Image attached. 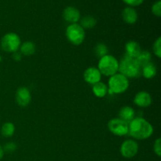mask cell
I'll return each instance as SVG.
<instances>
[{
    "instance_id": "1",
    "label": "cell",
    "mask_w": 161,
    "mask_h": 161,
    "mask_svg": "<svg viewBox=\"0 0 161 161\" xmlns=\"http://www.w3.org/2000/svg\"><path fill=\"white\" fill-rule=\"evenodd\" d=\"M153 134L152 124L142 117H135L129 123V132L132 138L137 140H145L150 138Z\"/></svg>"
},
{
    "instance_id": "2",
    "label": "cell",
    "mask_w": 161,
    "mask_h": 161,
    "mask_svg": "<svg viewBox=\"0 0 161 161\" xmlns=\"http://www.w3.org/2000/svg\"><path fill=\"white\" fill-rule=\"evenodd\" d=\"M142 68L137 61L136 58L124 56L119 62V73L127 78H136L141 75Z\"/></svg>"
},
{
    "instance_id": "3",
    "label": "cell",
    "mask_w": 161,
    "mask_h": 161,
    "mask_svg": "<svg viewBox=\"0 0 161 161\" xmlns=\"http://www.w3.org/2000/svg\"><path fill=\"white\" fill-rule=\"evenodd\" d=\"M128 78L120 73L110 76L108 82V93L109 94H119L124 93L129 87Z\"/></svg>"
},
{
    "instance_id": "4",
    "label": "cell",
    "mask_w": 161,
    "mask_h": 161,
    "mask_svg": "<svg viewBox=\"0 0 161 161\" xmlns=\"http://www.w3.org/2000/svg\"><path fill=\"white\" fill-rule=\"evenodd\" d=\"M97 69L102 75L110 77L119 71V61L113 55L107 54L99 59Z\"/></svg>"
},
{
    "instance_id": "5",
    "label": "cell",
    "mask_w": 161,
    "mask_h": 161,
    "mask_svg": "<svg viewBox=\"0 0 161 161\" xmlns=\"http://www.w3.org/2000/svg\"><path fill=\"white\" fill-rule=\"evenodd\" d=\"M65 36L69 42L75 46H80L86 37L85 29L80 24H70L65 30Z\"/></svg>"
},
{
    "instance_id": "6",
    "label": "cell",
    "mask_w": 161,
    "mask_h": 161,
    "mask_svg": "<svg viewBox=\"0 0 161 161\" xmlns=\"http://www.w3.org/2000/svg\"><path fill=\"white\" fill-rule=\"evenodd\" d=\"M21 44L20 38L17 33L9 32L3 36L0 46L3 51L7 53H14L18 51Z\"/></svg>"
},
{
    "instance_id": "7",
    "label": "cell",
    "mask_w": 161,
    "mask_h": 161,
    "mask_svg": "<svg viewBox=\"0 0 161 161\" xmlns=\"http://www.w3.org/2000/svg\"><path fill=\"white\" fill-rule=\"evenodd\" d=\"M108 128L111 133L116 136H124L128 135L129 124L119 118H114L108 123Z\"/></svg>"
},
{
    "instance_id": "8",
    "label": "cell",
    "mask_w": 161,
    "mask_h": 161,
    "mask_svg": "<svg viewBox=\"0 0 161 161\" xmlns=\"http://www.w3.org/2000/svg\"><path fill=\"white\" fill-rule=\"evenodd\" d=\"M138 149V144L135 140L127 139L121 144L119 151L124 158L130 159L137 155Z\"/></svg>"
},
{
    "instance_id": "9",
    "label": "cell",
    "mask_w": 161,
    "mask_h": 161,
    "mask_svg": "<svg viewBox=\"0 0 161 161\" xmlns=\"http://www.w3.org/2000/svg\"><path fill=\"white\" fill-rule=\"evenodd\" d=\"M62 16L64 20L69 24H76L81 18L80 10L74 6H69L64 8Z\"/></svg>"
},
{
    "instance_id": "10",
    "label": "cell",
    "mask_w": 161,
    "mask_h": 161,
    "mask_svg": "<svg viewBox=\"0 0 161 161\" xmlns=\"http://www.w3.org/2000/svg\"><path fill=\"white\" fill-rule=\"evenodd\" d=\"M31 101V95L29 89L25 86H20L16 92V102L20 106L26 107Z\"/></svg>"
},
{
    "instance_id": "11",
    "label": "cell",
    "mask_w": 161,
    "mask_h": 161,
    "mask_svg": "<svg viewBox=\"0 0 161 161\" xmlns=\"http://www.w3.org/2000/svg\"><path fill=\"white\" fill-rule=\"evenodd\" d=\"M102 75L97 68L89 67L85 70L83 73V79L87 83L94 85L98 82H101Z\"/></svg>"
},
{
    "instance_id": "12",
    "label": "cell",
    "mask_w": 161,
    "mask_h": 161,
    "mask_svg": "<svg viewBox=\"0 0 161 161\" xmlns=\"http://www.w3.org/2000/svg\"><path fill=\"white\" fill-rule=\"evenodd\" d=\"M152 102V96L149 92L144 91L138 92L134 98V103L141 108H147L150 106Z\"/></svg>"
},
{
    "instance_id": "13",
    "label": "cell",
    "mask_w": 161,
    "mask_h": 161,
    "mask_svg": "<svg viewBox=\"0 0 161 161\" xmlns=\"http://www.w3.org/2000/svg\"><path fill=\"white\" fill-rule=\"evenodd\" d=\"M122 18L125 23L128 25H134L138 19V14L134 7L127 6L122 11Z\"/></svg>"
},
{
    "instance_id": "14",
    "label": "cell",
    "mask_w": 161,
    "mask_h": 161,
    "mask_svg": "<svg viewBox=\"0 0 161 161\" xmlns=\"http://www.w3.org/2000/svg\"><path fill=\"white\" fill-rule=\"evenodd\" d=\"M125 56L131 58H137L142 52V48L138 42L130 40L125 44Z\"/></svg>"
},
{
    "instance_id": "15",
    "label": "cell",
    "mask_w": 161,
    "mask_h": 161,
    "mask_svg": "<svg viewBox=\"0 0 161 161\" xmlns=\"http://www.w3.org/2000/svg\"><path fill=\"white\" fill-rule=\"evenodd\" d=\"M119 118L129 124L135 118V109L132 107L127 106V105L122 107L119 112Z\"/></svg>"
},
{
    "instance_id": "16",
    "label": "cell",
    "mask_w": 161,
    "mask_h": 161,
    "mask_svg": "<svg viewBox=\"0 0 161 161\" xmlns=\"http://www.w3.org/2000/svg\"><path fill=\"white\" fill-rule=\"evenodd\" d=\"M157 67H156V65L153 62L149 63V64H146L143 67H142L141 75H142V76L144 78L148 79V80L153 79L157 75Z\"/></svg>"
},
{
    "instance_id": "17",
    "label": "cell",
    "mask_w": 161,
    "mask_h": 161,
    "mask_svg": "<svg viewBox=\"0 0 161 161\" xmlns=\"http://www.w3.org/2000/svg\"><path fill=\"white\" fill-rule=\"evenodd\" d=\"M92 91L96 97L102 98V97H105L106 94H108V86L105 83H102V82H98L93 85Z\"/></svg>"
},
{
    "instance_id": "18",
    "label": "cell",
    "mask_w": 161,
    "mask_h": 161,
    "mask_svg": "<svg viewBox=\"0 0 161 161\" xmlns=\"http://www.w3.org/2000/svg\"><path fill=\"white\" fill-rule=\"evenodd\" d=\"M20 53L25 56H31L36 52V45L31 41H26L20 44Z\"/></svg>"
},
{
    "instance_id": "19",
    "label": "cell",
    "mask_w": 161,
    "mask_h": 161,
    "mask_svg": "<svg viewBox=\"0 0 161 161\" xmlns=\"http://www.w3.org/2000/svg\"><path fill=\"white\" fill-rule=\"evenodd\" d=\"M80 25L84 29L93 28L97 25V20L94 17H92V16H85L83 18H80Z\"/></svg>"
},
{
    "instance_id": "20",
    "label": "cell",
    "mask_w": 161,
    "mask_h": 161,
    "mask_svg": "<svg viewBox=\"0 0 161 161\" xmlns=\"http://www.w3.org/2000/svg\"><path fill=\"white\" fill-rule=\"evenodd\" d=\"M136 60L142 68L151 62V61H152V54H151L150 52L147 51V50H142L140 54L137 57Z\"/></svg>"
},
{
    "instance_id": "21",
    "label": "cell",
    "mask_w": 161,
    "mask_h": 161,
    "mask_svg": "<svg viewBox=\"0 0 161 161\" xmlns=\"http://www.w3.org/2000/svg\"><path fill=\"white\" fill-rule=\"evenodd\" d=\"M15 126L13 123L6 122L3 124L1 127V134L3 137L6 138H9L14 135L15 132Z\"/></svg>"
},
{
    "instance_id": "22",
    "label": "cell",
    "mask_w": 161,
    "mask_h": 161,
    "mask_svg": "<svg viewBox=\"0 0 161 161\" xmlns=\"http://www.w3.org/2000/svg\"><path fill=\"white\" fill-rule=\"evenodd\" d=\"M94 53H95L96 56L97 58H101L102 57L105 56V55L108 54V49L107 47V46L105 45V43H102V42H100V43H97V45L94 47Z\"/></svg>"
},
{
    "instance_id": "23",
    "label": "cell",
    "mask_w": 161,
    "mask_h": 161,
    "mask_svg": "<svg viewBox=\"0 0 161 161\" xmlns=\"http://www.w3.org/2000/svg\"><path fill=\"white\" fill-rule=\"evenodd\" d=\"M153 52L158 58H161V38L158 37L153 43Z\"/></svg>"
},
{
    "instance_id": "24",
    "label": "cell",
    "mask_w": 161,
    "mask_h": 161,
    "mask_svg": "<svg viewBox=\"0 0 161 161\" xmlns=\"http://www.w3.org/2000/svg\"><path fill=\"white\" fill-rule=\"evenodd\" d=\"M151 11H152L153 14L155 15L156 17H160L161 16V1L160 0H157V2L153 4L152 8H151Z\"/></svg>"
},
{
    "instance_id": "25",
    "label": "cell",
    "mask_w": 161,
    "mask_h": 161,
    "mask_svg": "<svg viewBox=\"0 0 161 161\" xmlns=\"http://www.w3.org/2000/svg\"><path fill=\"white\" fill-rule=\"evenodd\" d=\"M3 148V150H4V153L6 152L8 153H10L14 152L17 149V145L15 144L13 142H7L6 145L4 146Z\"/></svg>"
},
{
    "instance_id": "26",
    "label": "cell",
    "mask_w": 161,
    "mask_h": 161,
    "mask_svg": "<svg viewBox=\"0 0 161 161\" xmlns=\"http://www.w3.org/2000/svg\"><path fill=\"white\" fill-rule=\"evenodd\" d=\"M153 150L154 153L157 155V157H160L161 156V139L160 138H157L154 142L153 144Z\"/></svg>"
},
{
    "instance_id": "27",
    "label": "cell",
    "mask_w": 161,
    "mask_h": 161,
    "mask_svg": "<svg viewBox=\"0 0 161 161\" xmlns=\"http://www.w3.org/2000/svg\"><path fill=\"white\" fill-rule=\"evenodd\" d=\"M122 1L130 7L138 6L144 3V0H122Z\"/></svg>"
},
{
    "instance_id": "28",
    "label": "cell",
    "mask_w": 161,
    "mask_h": 161,
    "mask_svg": "<svg viewBox=\"0 0 161 161\" xmlns=\"http://www.w3.org/2000/svg\"><path fill=\"white\" fill-rule=\"evenodd\" d=\"M12 58L15 61H20L22 58V54L18 51L14 52V53H13Z\"/></svg>"
},
{
    "instance_id": "29",
    "label": "cell",
    "mask_w": 161,
    "mask_h": 161,
    "mask_svg": "<svg viewBox=\"0 0 161 161\" xmlns=\"http://www.w3.org/2000/svg\"><path fill=\"white\" fill-rule=\"evenodd\" d=\"M3 155H4V150H3V146L0 145V160H2V158L3 157Z\"/></svg>"
},
{
    "instance_id": "30",
    "label": "cell",
    "mask_w": 161,
    "mask_h": 161,
    "mask_svg": "<svg viewBox=\"0 0 161 161\" xmlns=\"http://www.w3.org/2000/svg\"><path fill=\"white\" fill-rule=\"evenodd\" d=\"M2 61V57H1V55H0V62H1Z\"/></svg>"
}]
</instances>
